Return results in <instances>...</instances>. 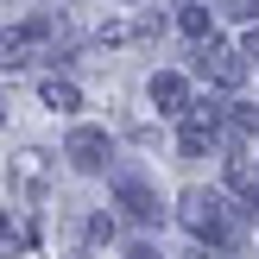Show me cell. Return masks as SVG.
I'll list each match as a JSON object with an SVG mask.
<instances>
[{
  "label": "cell",
  "instance_id": "obj_1",
  "mask_svg": "<svg viewBox=\"0 0 259 259\" xmlns=\"http://www.w3.org/2000/svg\"><path fill=\"white\" fill-rule=\"evenodd\" d=\"M177 222L196 240H209V247H234L240 240V222H234V209H228V196L222 190H202V184H190L184 196H177Z\"/></svg>",
  "mask_w": 259,
  "mask_h": 259
},
{
  "label": "cell",
  "instance_id": "obj_2",
  "mask_svg": "<svg viewBox=\"0 0 259 259\" xmlns=\"http://www.w3.org/2000/svg\"><path fill=\"white\" fill-rule=\"evenodd\" d=\"M177 152L184 158H202L209 146H222V108L215 101H184V114H177Z\"/></svg>",
  "mask_w": 259,
  "mask_h": 259
},
{
  "label": "cell",
  "instance_id": "obj_3",
  "mask_svg": "<svg viewBox=\"0 0 259 259\" xmlns=\"http://www.w3.org/2000/svg\"><path fill=\"white\" fill-rule=\"evenodd\" d=\"M196 76L215 82V89H240V82H247V57L228 51L222 38H196Z\"/></svg>",
  "mask_w": 259,
  "mask_h": 259
},
{
  "label": "cell",
  "instance_id": "obj_4",
  "mask_svg": "<svg viewBox=\"0 0 259 259\" xmlns=\"http://www.w3.org/2000/svg\"><path fill=\"white\" fill-rule=\"evenodd\" d=\"M114 209L133 228H158L164 222V202H158V190H152L146 177H120V184H114Z\"/></svg>",
  "mask_w": 259,
  "mask_h": 259
},
{
  "label": "cell",
  "instance_id": "obj_5",
  "mask_svg": "<svg viewBox=\"0 0 259 259\" xmlns=\"http://www.w3.org/2000/svg\"><path fill=\"white\" fill-rule=\"evenodd\" d=\"M63 158H70L82 177H101V171H108V158H114V146H108L101 126H76V133L63 139Z\"/></svg>",
  "mask_w": 259,
  "mask_h": 259
},
{
  "label": "cell",
  "instance_id": "obj_6",
  "mask_svg": "<svg viewBox=\"0 0 259 259\" xmlns=\"http://www.w3.org/2000/svg\"><path fill=\"white\" fill-rule=\"evenodd\" d=\"M13 177H19V190L38 202L45 184H51V152H19V158H13Z\"/></svg>",
  "mask_w": 259,
  "mask_h": 259
},
{
  "label": "cell",
  "instance_id": "obj_7",
  "mask_svg": "<svg viewBox=\"0 0 259 259\" xmlns=\"http://www.w3.org/2000/svg\"><path fill=\"white\" fill-rule=\"evenodd\" d=\"M228 190L234 196H259V158H253V146H234V158H228Z\"/></svg>",
  "mask_w": 259,
  "mask_h": 259
},
{
  "label": "cell",
  "instance_id": "obj_8",
  "mask_svg": "<svg viewBox=\"0 0 259 259\" xmlns=\"http://www.w3.org/2000/svg\"><path fill=\"white\" fill-rule=\"evenodd\" d=\"M146 95H152V108H158V114H184V101H190V82H184V76H171V70H158Z\"/></svg>",
  "mask_w": 259,
  "mask_h": 259
},
{
  "label": "cell",
  "instance_id": "obj_9",
  "mask_svg": "<svg viewBox=\"0 0 259 259\" xmlns=\"http://www.w3.org/2000/svg\"><path fill=\"white\" fill-rule=\"evenodd\" d=\"M222 139H228V146H253V139H259V108H240V101L222 108Z\"/></svg>",
  "mask_w": 259,
  "mask_h": 259
},
{
  "label": "cell",
  "instance_id": "obj_10",
  "mask_svg": "<svg viewBox=\"0 0 259 259\" xmlns=\"http://www.w3.org/2000/svg\"><path fill=\"white\" fill-rule=\"evenodd\" d=\"M38 101L57 108V114H76V108H82V89H76L70 76H45V82H38Z\"/></svg>",
  "mask_w": 259,
  "mask_h": 259
},
{
  "label": "cell",
  "instance_id": "obj_11",
  "mask_svg": "<svg viewBox=\"0 0 259 259\" xmlns=\"http://www.w3.org/2000/svg\"><path fill=\"white\" fill-rule=\"evenodd\" d=\"M177 25H184V38H215L209 7H184V13H177Z\"/></svg>",
  "mask_w": 259,
  "mask_h": 259
},
{
  "label": "cell",
  "instance_id": "obj_12",
  "mask_svg": "<svg viewBox=\"0 0 259 259\" xmlns=\"http://www.w3.org/2000/svg\"><path fill=\"white\" fill-rule=\"evenodd\" d=\"M114 234H120V215H89V240H95V247L114 240Z\"/></svg>",
  "mask_w": 259,
  "mask_h": 259
},
{
  "label": "cell",
  "instance_id": "obj_13",
  "mask_svg": "<svg viewBox=\"0 0 259 259\" xmlns=\"http://www.w3.org/2000/svg\"><path fill=\"white\" fill-rule=\"evenodd\" d=\"M126 38H133V25H126V19H108V25H101V45H126Z\"/></svg>",
  "mask_w": 259,
  "mask_h": 259
},
{
  "label": "cell",
  "instance_id": "obj_14",
  "mask_svg": "<svg viewBox=\"0 0 259 259\" xmlns=\"http://www.w3.org/2000/svg\"><path fill=\"white\" fill-rule=\"evenodd\" d=\"M228 19H259V0H222Z\"/></svg>",
  "mask_w": 259,
  "mask_h": 259
},
{
  "label": "cell",
  "instance_id": "obj_15",
  "mask_svg": "<svg viewBox=\"0 0 259 259\" xmlns=\"http://www.w3.org/2000/svg\"><path fill=\"white\" fill-rule=\"evenodd\" d=\"M240 57H259V19H247V45H240Z\"/></svg>",
  "mask_w": 259,
  "mask_h": 259
},
{
  "label": "cell",
  "instance_id": "obj_16",
  "mask_svg": "<svg viewBox=\"0 0 259 259\" xmlns=\"http://www.w3.org/2000/svg\"><path fill=\"white\" fill-rule=\"evenodd\" d=\"M133 259H164V253L158 247H133Z\"/></svg>",
  "mask_w": 259,
  "mask_h": 259
},
{
  "label": "cell",
  "instance_id": "obj_17",
  "mask_svg": "<svg viewBox=\"0 0 259 259\" xmlns=\"http://www.w3.org/2000/svg\"><path fill=\"white\" fill-rule=\"evenodd\" d=\"M196 259H215V253H196Z\"/></svg>",
  "mask_w": 259,
  "mask_h": 259
},
{
  "label": "cell",
  "instance_id": "obj_18",
  "mask_svg": "<svg viewBox=\"0 0 259 259\" xmlns=\"http://www.w3.org/2000/svg\"><path fill=\"white\" fill-rule=\"evenodd\" d=\"M0 228H7V222H0Z\"/></svg>",
  "mask_w": 259,
  "mask_h": 259
}]
</instances>
